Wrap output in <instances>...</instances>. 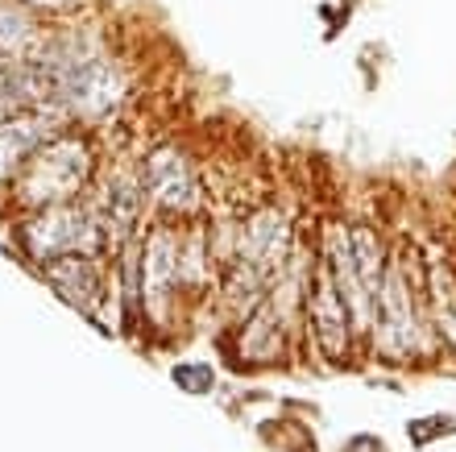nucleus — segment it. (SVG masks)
<instances>
[{
    "mask_svg": "<svg viewBox=\"0 0 456 452\" xmlns=\"http://www.w3.org/2000/svg\"><path fill=\"white\" fill-rule=\"evenodd\" d=\"M46 278L71 308H79L87 320H100V291H104V274H100L92 253H62L46 262Z\"/></svg>",
    "mask_w": 456,
    "mask_h": 452,
    "instance_id": "7",
    "label": "nucleus"
},
{
    "mask_svg": "<svg viewBox=\"0 0 456 452\" xmlns=\"http://www.w3.org/2000/svg\"><path fill=\"white\" fill-rule=\"evenodd\" d=\"M62 117L67 112L54 100H46V104H34V108H25V112H17V117L0 120V183L9 179L17 167H25L54 137Z\"/></svg>",
    "mask_w": 456,
    "mask_h": 452,
    "instance_id": "4",
    "label": "nucleus"
},
{
    "mask_svg": "<svg viewBox=\"0 0 456 452\" xmlns=\"http://www.w3.org/2000/svg\"><path fill=\"white\" fill-rule=\"evenodd\" d=\"M92 154L84 142H46L29 162H25V187L21 195L29 203H59L71 200L84 187Z\"/></svg>",
    "mask_w": 456,
    "mask_h": 452,
    "instance_id": "1",
    "label": "nucleus"
},
{
    "mask_svg": "<svg viewBox=\"0 0 456 452\" xmlns=\"http://www.w3.org/2000/svg\"><path fill=\"white\" fill-rule=\"evenodd\" d=\"M25 9H62V4H71V0H21Z\"/></svg>",
    "mask_w": 456,
    "mask_h": 452,
    "instance_id": "10",
    "label": "nucleus"
},
{
    "mask_svg": "<svg viewBox=\"0 0 456 452\" xmlns=\"http://www.w3.org/2000/svg\"><path fill=\"white\" fill-rule=\"evenodd\" d=\"M145 191L154 195V203L167 216H195V208H200V183H195L191 162L170 145L154 150L145 162Z\"/></svg>",
    "mask_w": 456,
    "mask_h": 452,
    "instance_id": "6",
    "label": "nucleus"
},
{
    "mask_svg": "<svg viewBox=\"0 0 456 452\" xmlns=\"http://www.w3.org/2000/svg\"><path fill=\"white\" fill-rule=\"evenodd\" d=\"M25 245L37 258H62V253H92L96 258L109 245V225L96 212H79V208H54V212L37 216L25 228Z\"/></svg>",
    "mask_w": 456,
    "mask_h": 452,
    "instance_id": "2",
    "label": "nucleus"
},
{
    "mask_svg": "<svg viewBox=\"0 0 456 452\" xmlns=\"http://www.w3.org/2000/svg\"><path fill=\"white\" fill-rule=\"evenodd\" d=\"M34 17L29 9H12V4H0V59H21L34 46Z\"/></svg>",
    "mask_w": 456,
    "mask_h": 452,
    "instance_id": "9",
    "label": "nucleus"
},
{
    "mask_svg": "<svg viewBox=\"0 0 456 452\" xmlns=\"http://www.w3.org/2000/svg\"><path fill=\"white\" fill-rule=\"evenodd\" d=\"M307 320H312L315 345L328 357V366H348L353 353V320H348V303L340 295L337 278L328 270V262H320L312 270V286H307Z\"/></svg>",
    "mask_w": 456,
    "mask_h": 452,
    "instance_id": "3",
    "label": "nucleus"
},
{
    "mask_svg": "<svg viewBox=\"0 0 456 452\" xmlns=\"http://www.w3.org/2000/svg\"><path fill=\"white\" fill-rule=\"evenodd\" d=\"M142 191H145V183L125 179V175L109 183V195H104V220H109L117 233L133 228L137 212H142Z\"/></svg>",
    "mask_w": 456,
    "mask_h": 452,
    "instance_id": "8",
    "label": "nucleus"
},
{
    "mask_svg": "<svg viewBox=\"0 0 456 452\" xmlns=\"http://www.w3.org/2000/svg\"><path fill=\"white\" fill-rule=\"evenodd\" d=\"M175 291H183L179 241H175L170 228H154L142 250V308H145V316H150V320H162Z\"/></svg>",
    "mask_w": 456,
    "mask_h": 452,
    "instance_id": "5",
    "label": "nucleus"
}]
</instances>
